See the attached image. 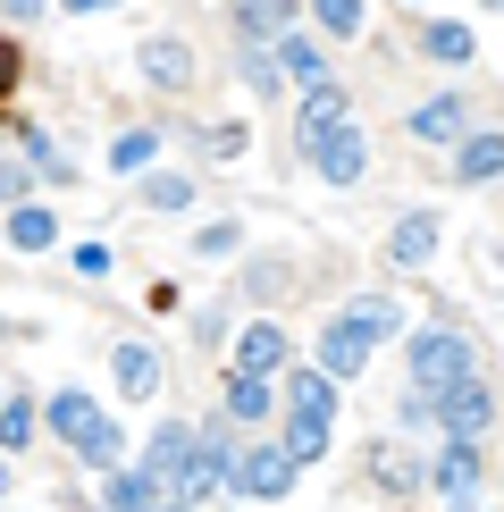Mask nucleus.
<instances>
[{
  "label": "nucleus",
  "mask_w": 504,
  "mask_h": 512,
  "mask_svg": "<svg viewBox=\"0 0 504 512\" xmlns=\"http://www.w3.org/2000/svg\"><path fill=\"white\" fill-rule=\"evenodd\" d=\"M488 9H504V0H488Z\"/></svg>",
  "instance_id": "nucleus-42"
},
{
  "label": "nucleus",
  "mask_w": 504,
  "mask_h": 512,
  "mask_svg": "<svg viewBox=\"0 0 504 512\" xmlns=\"http://www.w3.org/2000/svg\"><path fill=\"white\" fill-rule=\"evenodd\" d=\"M462 135H471V101L437 93V101H420V110H412V143H462Z\"/></svg>",
  "instance_id": "nucleus-10"
},
{
  "label": "nucleus",
  "mask_w": 504,
  "mask_h": 512,
  "mask_svg": "<svg viewBox=\"0 0 504 512\" xmlns=\"http://www.w3.org/2000/svg\"><path fill=\"white\" fill-rule=\"evenodd\" d=\"M110 378H118V395L152 403V395H160V353H152V345H118V353H110Z\"/></svg>",
  "instance_id": "nucleus-14"
},
{
  "label": "nucleus",
  "mask_w": 504,
  "mask_h": 512,
  "mask_svg": "<svg viewBox=\"0 0 504 512\" xmlns=\"http://www.w3.org/2000/svg\"><path fill=\"white\" fill-rule=\"evenodd\" d=\"M311 17H320V34H336V42L362 34V0H311Z\"/></svg>",
  "instance_id": "nucleus-29"
},
{
  "label": "nucleus",
  "mask_w": 504,
  "mask_h": 512,
  "mask_svg": "<svg viewBox=\"0 0 504 512\" xmlns=\"http://www.w3.org/2000/svg\"><path fill=\"white\" fill-rule=\"evenodd\" d=\"M0 496H9V462H0Z\"/></svg>",
  "instance_id": "nucleus-39"
},
{
  "label": "nucleus",
  "mask_w": 504,
  "mask_h": 512,
  "mask_svg": "<svg viewBox=\"0 0 504 512\" xmlns=\"http://www.w3.org/2000/svg\"><path fill=\"white\" fill-rule=\"evenodd\" d=\"M286 403L294 412H320V420H336V378L311 361V370H286Z\"/></svg>",
  "instance_id": "nucleus-19"
},
{
  "label": "nucleus",
  "mask_w": 504,
  "mask_h": 512,
  "mask_svg": "<svg viewBox=\"0 0 504 512\" xmlns=\"http://www.w3.org/2000/svg\"><path fill=\"white\" fill-rule=\"evenodd\" d=\"M269 403H286L278 378H261V370H236V378H227V412H236V420H261Z\"/></svg>",
  "instance_id": "nucleus-18"
},
{
  "label": "nucleus",
  "mask_w": 504,
  "mask_h": 512,
  "mask_svg": "<svg viewBox=\"0 0 504 512\" xmlns=\"http://www.w3.org/2000/svg\"><path fill=\"white\" fill-rule=\"evenodd\" d=\"M244 84H252V93H269V101L286 93V68L269 59V42H252V34H244Z\"/></svg>",
  "instance_id": "nucleus-24"
},
{
  "label": "nucleus",
  "mask_w": 504,
  "mask_h": 512,
  "mask_svg": "<svg viewBox=\"0 0 504 512\" xmlns=\"http://www.w3.org/2000/svg\"><path fill=\"white\" fill-rule=\"evenodd\" d=\"M479 471H488V462H479V437H446V445L429 454V479L454 496V512H471V496H479Z\"/></svg>",
  "instance_id": "nucleus-4"
},
{
  "label": "nucleus",
  "mask_w": 504,
  "mask_h": 512,
  "mask_svg": "<svg viewBox=\"0 0 504 512\" xmlns=\"http://www.w3.org/2000/svg\"><path fill=\"white\" fill-rule=\"evenodd\" d=\"M244 143H252L244 126H219V135H210V160H244Z\"/></svg>",
  "instance_id": "nucleus-34"
},
{
  "label": "nucleus",
  "mask_w": 504,
  "mask_h": 512,
  "mask_svg": "<svg viewBox=\"0 0 504 512\" xmlns=\"http://www.w3.org/2000/svg\"><path fill=\"white\" fill-rule=\"evenodd\" d=\"M412 9H420V0H412Z\"/></svg>",
  "instance_id": "nucleus-43"
},
{
  "label": "nucleus",
  "mask_w": 504,
  "mask_h": 512,
  "mask_svg": "<svg viewBox=\"0 0 504 512\" xmlns=\"http://www.w3.org/2000/svg\"><path fill=\"white\" fill-rule=\"evenodd\" d=\"M26 194H34V160H0V202L17 210Z\"/></svg>",
  "instance_id": "nucleus-30"
},
{
  "label": "nucleus",
  "mask_w": 504,
  "mask_h": 512,
  "mask_svg": "<svg viewBox=\"0 0 504 512\" xmlns=\"http://www.w3.org/2000/svg\"><path fill=\"white\" fill-rule=\"evenodd\" d=\"M236 244H244V227H236V219H219V227H202V252H194V261H227Z\"/></svg>",
  "instance_id": "nucleus-31"
},
{
  "label": "nucleus",
  "mask_w": 504,
  "mask_h": 512,
  "mask_svg": "<svg viewBox=\"0 0 504 512\" xmlns=\"http://www.w3.org/2000/svg\"><path fill=\"white\" fill-rule=\"evenodd\" d=\"M76 462H84V471H118V462H126V437L110 429V420H101V429L76 445Z\"/></svg>",
  "instance_id": "nucleus-27"
},
{
  "label": "nucleus",
  "mask_w": 504,
  "mask_h": 512,
  "mask_svg": "<svg viewBox=\"0 0 504 512\" xmlns=\"http://www.w3.org/2000/svg\"><path fill=\"white\" fill-rule=\"evenodd\" d=\"M143 202H152V210H185V202H194V177H177V168H152V177H143Z\"/></svg>",
  "instance_id": "nucleus-28"
},
{
  "label": "nucleus",
  "mask_w": 504,
  "mask_h": 512,
  "mask_svg": "<svg viewBox=\"0 0 504 512\" xmlns=\"http://www.w3.org/2000/svg\"><path fill=\"white\" fill-rule=\"evenodd\" d=\"M420 51H429L437 68H471V59H479V42H471V26L437 17V26H420Z\"/></svg>",
  "instance_id": "nucleus-17"
},
{
  "label": "nucleus",
  "mask_w": 504,
  "mask_h": 512,
  "mask_svg": "<svg viewBox=\"0 0 504 512\" xmlns=\"http://www.w3.org/2000/svg\"><path fill=\"white\" fill-rule=\"evenodd\" d=\"M42 420H51V437H59V445L76 454V445H84V437L101 429V403H93V395H76V387H59V395H51V412H42Z\"/></svg>",
  "instance_id": "nucleus-11"
},
{
  "label": "nucleus",
  "mask_w": 504,
  "mask_h": 512,
  "mask_svg": "<svg viewBox=\"0 0 504 512\" xmlns=\"http://www.w3.org/2000/svg\"><path fill=\"white\" fill-rule=\"evenodd\" d=\"M160 512H202V504H194V496H185V504H160Z\"/></svg>",
  "instance_id": "nucleus-38"
},
{
  "label": "nucleus",
  "mask_w": 504,
  "mask_h": 512,
  "mask_svg": "<svg viewBox=\"0 0 504 512\" xmlns=\"http://www.w3.org/2000/svg\"><path fill=\"white\" fill-rule=\"evenodd\" d=\"M488 420H496V395H488V378H454V387H437V429H446V437H479V429H488Z\"/></svg>",
  "instance_id": "nucleus-3"
},
{
  "label": "nucleus",
  "mask_w": 504,
  "mask_h": 512,
  "mask_svg": "<svg viewBox=\"0 0 504 512\" xmlns=\"http://www.w3.org/2000/svg\"><path fill=\"white\" fill-rule=\"evenodd\" d=\"M9 244L17 252H51L59 244V219H51V210H34V202H17L9 210Z\"/></svg>",
  "instance_id": "nucleus-22"
},
{
  "label": "nucleus",
  "mask_w": 504,
  "mask_h": 512,
  "mask_svg": "<svg viewBox=\"0 0 504 512\" xmlns=\"http://www.w3.org/2000/svg\"><path fill=\"white\" fill-rule=\"evenodd\" d=\"M135 76L152 84V93H194V51H185L177 34H152L135 51Z\"/></svg>",
  "instance_id": "nucleus-5"
},
{
  "label": "nucleus",
  "mask_w": 504,
  "mask_h": 512,
  "mask_svg": "<svg viewBox=\"0 0 504 512\" xmlns=\"http://www.w3.org/2000/svg\"><path fill=\"white\" fill-rule=\"evenodd\" d=\"M294 471H303V462H294L286 445H244V454H236V479H227V487H236V496H252V504H278L286 487H294Z\"/></svg>",
  "instance_id": "nucleus-2"
},
{
  "label": "nucleus",
  "mask_w": 504,
  "mask_h": 512,
  "mask_svg": "<svg viewBox=\"0 0 504 512\" xmlns=\"http://www.w3.org/2000/svg\"><path fill=\"white\" fill-rule=\"evenodd\" d=\"M68 17H101V9H118V0H59Z\"/></svg>",
  "instance_id": "nucleus-37"
},
{
  "label": "nucleus",
  "mask_w": 504,
  "mask_h": 512,
  "mask_svg": "<svg viewBox=\"0 0 504 512\" xmlns=\"http://www.w3.org/2000/svg\"><path fill=\"white\" fill-rule=\"evenodd\" d=\"M160 504H168V487L143 471V462H135V471H126V462L101 471V512H160Z\"/></svg>",
  "instance_id": "nucleus-7"
},
{
  "label": "nucleus",
  "mask_w": 504,
  "mask_h": 512,
  "mask_svg": "<svg viewBox=\"0 0 504 512\" xmlns=\"http://www.w3.org/2000/svg\"><path fill=\"white\" fill-rule=\"evenodd\" d=\"M336 319H345V328H362L370 345H378V336H395V328H404V311H395V303H378V294H362V303H345Z\"/></svg>",
  "instance_id": "nucleus-23"
},
{
  "label": "nucleus",
  "mask_w": 504,
  "mask_h": 512,
  "mask_svg": "<svg viewBox=\"0 0 504 512\" xmlns=\"http://www.w3.org/2000/svg\"><path fill=\"white\" fill-rule=\"evenodd\" d=\"M17 152L34 160V177H42V185H59V194H68V185H76V160L59 152V143H51V126H34V118H17Z\"/></svg>",
  "instance_id": "nucleus-9"
},
{
  "label": "nucleus",
  "mask_w": 504,
  "mask_h": 512,
  "mask_svg": "<svg viewBox=\"0 0 504 512\" xmlns=\"http://www.w3.org/2000/svg\"><path fill=\"white\" fill-rule=\"evenodd\" d=\"M236 370L286 378V328H278V319H261V328H244V345H236Z\"/></svg>",
  "instance_id": "nucleus-15"
},
{
  "label": "nucleus",
  "mask_w": 504,
  "mask_h": 512,
  "mask_svg": "<svg viewBox=\"0 0 504 512\" xmlns=\"http://www.w3.org/2000/svg\"><path fill=\"white\" fill-rule=\"evenodd\" d=\"M437 210H412V219H395V236H387V269H429V252H437Z\"/></svg>",
  "instance_id": "nucleus-8"
},
{
  "label": "nucleus",
  "mask_w": 504,
  "mask_h": 512,
  "mask_svg": "<svg viewBox=\"0 0 504 512\" xmlns=\"http://www.w3.org/2000/svg\"><path fill=\"white\" fill-rule=\"evenodd\" d=\"M362 361H370V336L345 328V319H328V328H320V370H328V378H353Z\"/></svg>",
  "instance_id": "nucleus-16"
},
{
  "label": "nucleus",
  "mask_w": 504,
  "mask_h": 512,
  "mask_svg": "<svg viewBox=\"0 0 504 512\" xmlns=\"http://www.w3.org/2000/svg\"><path fill=\"white\" fill-rule=\"evenodd\" d=\"M26 437H34V403H17V395H9V412H0V445L17 454Z\"/></svg>",
  "instance_id": "nucleus-32"
},
{
  "label": "nucleus",
  "mask_w": 504,
  "mask_h": 512,
  "mask_svg": "<svg viewBox=\"0 0 504 512\" xmlns=\"http://www.w3.org/2000/svg\"><path fill=\"white\" fill-rule=\"evenodd\" d=\"M370 479L387 487V496H420V487H429V462H420L412 445H378V454H370Z\"/></svg>",
  "instance_id": "nucleus-12"
},
{
  "label": "nucleus",
  "mask_w": 504,
  "mask_h": 512,
  "mask_svg": "<svg viewBox=\"0 0 504 512\" xmlns=\"http://www.w3.org/2000/svg\"><path fill=\"white\" fill-rule=\"evenodd\" d=\"M278 445H286L294 462H328V420H320V412H294V403H286V437H278Z\"/></svg>",
  "instance_id": "nucleus-20"
},
{
  "label": "nucleus",
  "mask_w": 504,
  "mask_h": 512,
  "mask_svg": "<svg viewBox=\"0 0 504 512\" xmlns=\"http://www.w3.org/2000/svg\"><path fill=\"white\" fill-rule=\"evenodd\" d=\"M152 152H160V135H152V126H135V135L110 143V168H118V177H143V168H152Z\"/></svg>",
  "instance_id": "nucleus-25"
},
{
  "label": "nucleus",
  "mask_w": 504,
  "mask_h": 512,
  "mask_svg": "<svg viewBox=\"0 0 504 512\" xmlns=\"http://www.w3.org/2000/svg\"><path fill=\"white\" fill-rule=\"evenodd\" d=\"M143 471H152L160 487H177V496H185V479H194V429H185V420H160L152 445H143Z\"/></svg>",
  "instance_id": "nucleus-6"
},
{
  "label": "nucleus",
  "mask_w": 504,
  "mask_h": 512,
  "mask_svg": "<svg viewBox=\"0 0 504 512\" xmlns=\"http://www.w3.org/2000/svg\"><path fill=\"white\" fill-rule=\"evenodd\" d=\"M454 177H462V185L504 177V126H488V135H462V143H454Z\"/></svg>",
  "instance_id": "nucleus-13"
},
{
  "label": "nucleus",
  "mask_w": 504,
  "mask_h": 512,
  "mask_svg": "<svg viewBox=\"0 0 504 512\" xmlns=\"http://www.w3.org/2000/svg\"><path fill=\"white\" fill-rule=\"evenodd\" d=\"M278 68H286L294 84H320V76H328V51H320L311 34H294V26H286V34H278Z\"/></svg>",
  "instance_id": "nucleus-21"
},
{
  "label": "nucleus",
  "mask_w": 504,
  "mask_h": 512,
  "mask_svg": "<svg viewBox=\"0 0 504 512\" xmlns=\"http://www.w3.org/2000/svg\"><path fill=\"white\" fill-rule=\"evenodd\" d=\"M404 370H412V387H454V378H471L479 370V353H471V336L462 328H420L412 345H404Z\"/></svg>",
  "instance_id": "nucleus-1"
},
{
  "label": "nucleus",
  "mask_w": 504,
  "mask_h": 512,
  "mask_svg": "<svg viewBox=\"0 0 504 512\" xmlns=\"http://www.w3.org/2000/svg\"><path fill=\"white\" fill-rule=\"evenodd\" d=\"M236 17H244V34H252V42H269V34H286V26H294V0H244Z\"/></svg>",
  "instance_id": "nucleus-26"
},
{
  "label": "nucleus",
  "mask_w": 504,
  "mask_h": 512,
  "mask_svg": "<svg viewBox=\"0 0 504 512\" xmlns=\"http://www.w3.org/2000/svg\"><path fill=\"white\" fill-rule=\"evenodd\" d=\"M0 135H17V118H0Z\"/></svg>",
  "instance_id": "nucleus-40"
},
{
  "label": "nucleus",
  "mask_w": 504,
  "mask_h": 512,
  "mask_svg": "<svg viewBox=\"0 0 504 512\" xmlns=\"http://www.w3.org/2000/svg\"><path fill=\"white\" fill-rule=\"evenodd\" d=\"M17 84H26V51H17V42H9V34H0V101H9V93H17Z\"/></svg>",
  "instance_id": "nucleus-33"
},
{
  "label": "nucleus",
  "mask_w": 504,
  "mask_h": 512,
  "mask_svg": "<svg viewBox=\"0 0 504 512\" xmlns=\"http://www.w3.org/2000/svg\"><path fill=\"white\" fill-rule=\"evenodd\" d=\"M68 261H76V277H110V252H101V244H76Z\"/></svg>",
  "instance_id": "nucleus-35"
},
{
  "label": "nucleus",
  "mask_w": 504,
  "mask_h": 512,
  "mask_svg": "<svg viewBox=\"0 0 504 512\" xmlns=\"http://www.w3.org/2000/svg\"><path fill=\"white\" fill-rule=\"evenodd\" d=\"M0 412H9V387H0Z\"/></svg>",
  "instance_id": "nucleus-41"
},
{
  "label": "nucleus",
  "mask_w": 504,
  "mask_h": 512,
  "mask_svg": "<svg viewBox=\"0 0 504 512\" xmlns=\"http://www.w3.org/2000/svg\"><path fill=\"white\" fill-rule=\"evenodd\" d=\"M0 9H9L17 26H26V17H42V9H51V0H0Z\"/></svg>",
  "instance_id": "nucleus-36"
}]
</instances>
